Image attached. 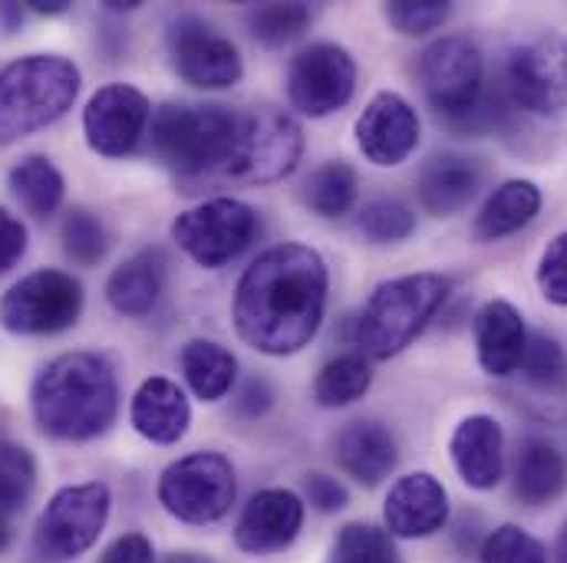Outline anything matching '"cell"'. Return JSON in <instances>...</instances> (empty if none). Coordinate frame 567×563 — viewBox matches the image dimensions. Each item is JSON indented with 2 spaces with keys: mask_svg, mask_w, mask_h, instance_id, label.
<instances>
[{
  "mask_svg": "<svg viewBox=\"0 0 567 563\" xmlns=\"http://www.w3.org/2000/svg\"><path fill=\"white\" fill-rule=\"evenodd\" d=\"M327 264L303 244H278L265 251L238 281L235 326L238 336L268 356L303 350L327 310Z\"/></svg>",
  "mask_w": 567,
  "mask_h": 563,
  "instance_id": "6da1fadb",
  "label": "cell"
},
{
  "mask_svg": "<svg viewBox=\"0 0 567 563\" xmlns=\"http://www.w3.org/2000/svg\"><path fill=\"white\" fill-rule=\"evenodd\" d=\"M120 409L113 366L96 353H66L43 366L33 383L37 425L63 441L103 435Z\"/></svg>",
  "mask_w": 567,
  "mask_h": 563,
  "instance_id": "7a4b0ae2",
  "label": "cell"
},
{
  "mask_svg": "<svg viewBox=\"0 0 567 563\" xmlns=\"http://www.w3.org/2000/svg\"><path fill=\"white\" fill-rule=\"evenodd\" d=\"M449 296V281L442 274H406L380 283L357 316L353 340L360 356L390 359L403 353L435 316Z\"/></svg>",
  "mask_w": 567,
  "mask_h": 563,
  "instance_id": "3957f363",
  "label": "cell"
},
{
  "mask_svg": "<svg viewBox=\"0 0 567 563\" xmlns=\"http://www.w3.org/2000/svg\"><path fill=\"white\" fill-rule=\"evenodd\" d=\"M80 93V70L63 56H23L0 70V145L23 139L66 110Z\"/></svg>",
  "mask_w": 567,
  "mask_h": 563,
  "instance_id": "277c9868",
  "label": "cell"
},
{
  "mask_svg": "<svg viewBox=\"0 0 567 563\" xmlns=\"http://www.w3.org/2000/svg\"><path fill=\"white\" fill-rule=\"evenodd\" d=\"M235 113L225 106H162L152 116V152L182 178L225 168L235 142Z\"/></svg>",
  "mask_w": 567,
  "mask_h": 563,
  "instance_id": "5b68a950",
  "label": "cell"
},
{
  "mask_svg": "<svg viewBox=\"0 0 567 563\" xmlns=\"http://www.w3.org/2000/svg\"><path fill=\"white\" fill-rule=\"evenodd\" d=\"M300 152H303L300 123L275 106H255L251 113L235 119V142L225 175L248 185L281 181L284 175L297 168Z\"/></svg>",
  "mask_w": 567,
  "mask_h": 563,
  "instance_id": "8992f818",
  "label": "cell"
},
{
  "mask_svg": "<svg viewBox=\"0 0 567 563\" xmlns=\"http://www.w3.org/2000/svg\"><path fill=\"white\" fill-rule=\"evenodd\" d=\"M235 468L218 451H195L168 465L158 478L162 508L185 524H215L235 504Z\"/></svg>",
  "mask_w": 567,
  "mask_h": 563,
  "instance_id": "52a82bcc",
  "label": "cell"
},
{
  "mask_svg": "<svg viewBox=\"0 0 567 563\" xmlns=\"http://www.w3.org/2000/svg\"><path fill=\"white\" fill-rule=\"evenodd\" d=\"M420 83L439 116L468 129V123L482 113L485 86V63L478 46L468 37L435 40L420 60Z\"/></svg>",
  "mask_w": 567,
  "mask_h": 563,
  "instance_id": "ba28073f",
  "label": "cell"
},
{
  "mask_svg": "<svg viewBox=\"0 0 567 563\" xmlns=\"http://www.w3.org/2000/svg\"><path fill=\"white\" fill-rule=\"evenodd\" d=\"M110 504H113L110 488L100 481L70 484L56 491L37 521V534H33L37 554L53 563L76 561L80 554H86L106 528Z\"/></svg>",
  "mask_w": 567,
  "mask_h": 563,
  "instance_id": "9c48e42d",
  "label": "cell"
},
{
  "mask_svg": "<svg viewBox=\"0 0 567 563\" xmlns=\"http://www.w3.org/2000/svg\"><path fill=\"white\" fill-rule=\"evenodd\" d=\"M258 211L238 198L205 201L172 221V238L202 268H225L251 248L258 234Z\"/></svg>",
  "mask_w": 567,
  "mask_h": 563,
  "instance_id": "30bf717a",
  "label": "cell"
},
{
  "mask_svg": "<svg viewBox=\"0 0 567 563\" xmlns=\"http://www.w3.org/2000/svg\"><path fill=\"white\" fill-rule=\"evenodd\" d=\"M83 313V286L63 271H37L17 281L0 300V326L20 336L70 330Z\"/></svg>",
  "mask_w": 567,
  "mask_h": 563,
  "instance_id": "8fae6325",
  "label": "cell"
},
{
  "mask_svg": "<svg viewBox=\"0 0 567 563\" xmlns=\"http://www.w3.org/2000/svg\"><path fill=\"white\" fill-rule=\"evenodd\" d=\"M505 86L518 110L535 116H558L567 110V40L542 33L512 50Z\"/></svg>",
  "mask_w": 567,
  "mask_h": 563,
  "instance_id": "7c38bea8",
  "label": "cell"
},
{
  "mask_svg": "<svg viewBox=\"0 0 567 563\" xmlns=\"http://www.w3.org/2000/svg\"><path fill=\"white\" fill-rule=\"evenodd\" d=\"M357 90V63L337 43H313L290 60L287 100L303 116H330L350 103Z\"/></svg>",
  "mask_w": 567,
  "mask_h": 563,
  "instance_id": "4fadbf2b",
  "label": "cell"
},
{
  "mask_svg": "<svg viewBox=\"0 0 567 563\" xmlns=\"http://www.w3.org/2000/svg\"><path fill=\"white\" fill-rule=\"evenodd\" d=\"M172 66L175 73L198 90H225L235 86L245 73L238 46L215 33L202 20H182L172 30Z\"/></svg>",
  "mask_w": 567,
  "mask_h": 563,
  "instance_id": "5bb4252c",
  "label": "cell"
},
{
  "mask_svg": "<svg viewBox=\"0 0 567 563\" xmlns=\"http://www.w3.org/2000/svg\"><path fill=\"white\" fill-rule=\"evenodd\" d=\"M148 126V100L136 86L113 83L93 93L83 113V133L93 152L106 158H120L140 145Z\"/></svg>",
  "mask_w": 567,
  "mask_h": 563,
  "instance_id": "9a60e30c",
  "label": "cell"
},
{
  "mask_svg": "<svg viewBox=\"0 0 567 563\" xmlns=\"http://www.w3.org/2000/svg\"><path fill=\"white\" fill-rule=\"evenodd\" d=\"M357 145L373 165H400L420 145V116L400 93H380L357 119Z\"/></svg>",
  "mask_w": 567,
  "mask_h": 563,
  "instance_id": "2e32d148",
  "label": "cell"
},
{
  "mask_svg": "<svg viewBox=\"0 0 567 563\" xmlns=\"http://www.w3.org/2000/svg\"><path fill=\"white\" fill-rule=\"evenodd\" d=\"M300 528H303V501L293 491L268 488L245 504L235 528V544L255 557L278 554L293 544Z\"/></svg>",
  "mask_w": 567,
  "mask_h": 563,
  "instance_id": "e0dca14e",
  "label": "cell"
},
{
  "mask_svg": "<svg viewBox=\"0 0 567 563\" xmlns=\"http://www.w3.org/2000/svg\"><path fill=\"white\" fill-rule=\"evenodd\" d=\"M383 518L390 538H432L449 521V494L429 471L406 475L390 488Z\"/></svg>",
  "mask_w": 567,
  "mask_h": 563,
  "instance_id": "ac0fdd59",
  "label": "cell"
},
{
  "mask_svg": "<svg viewBox=\"0 0 567 563\" xmlns=\"http://www.w3.org/2000/svg\"><path fill=\"white\" fill-rule=\"evenodd\" d=\"M455 471L468 488L488 491L502 481L505 471V435L492 416H468L455 425L449 441Z\"/></svg>",
  "mask_w": 567,
  "mask_h": 563,
  "instance_id": "d6986e66",
  "label": "cell"
},
{
  "mask_svg": "<svg viewBox=\"0 0 567 563\" xmlns=\"http://www.w3.org/2000/svg\"><path fill=\"white\" fill-rule=\"evenodd\" d=\"M528 346V330L522 313L508 300H492L475 316V353L488 376H512L522 366Z\"/></svg>",
  "mask_w": 567,
  "mask_h": 563,
  "instance_id": "ffe728a7",
  "label": "cell"
},
{
  "mask_svg": "<svg viewBox=\"0 0 567 563\" xmlns=\"http://www.w3.org/2000/svg\"><path fill=\"white\" fill-rule=\"evenodd\" d=\"M482 188V168L465 155H435L420 175V201L429 215L449 218L468 208V201Z\"/></svg>",
  "mask_w": 567,
  "mask_h": 563,
  "instance_id": "44dd1931",
  "label": "cell"
},
{
  "mask_svg": "<svg viewBox=\"0 0 567 563\" xmlns=\"http://www.w3.org/2000/svg\"><path fill=\"white\" fill-rule=\"evenodd\" d=\"M188 423H192V409H188V399L178 389V383H172L165 376H152L136 389L133 425L142 438H148L155 445H172L188 431Z\"/></svg>",
  "mask_w": 567,
  "mask_h": 563,
  "instance_id": "7402d4cb",
  "label": "cell"
},
{
  "mask_svg": "<svg viewBox=\"0 0 567 563\" xmlns=\"http://www.w3.org/2000/svg\"><path fill=\"white\" fill-rule=\"evenodd\" d=\"M396 441L380 423H350L337 435L340 468L367 488H377L396 468Z\"/></svg>",
  "mask_w": 567,
  "mask_h": 563,
  "instance_id": "603a6c76",
  "label": "cell"
},
{
  "mask_svg": "<svg viewBox=\"0 0 567 563\" xmlns=\"http://www.w3.org/2000/svg\"><path fill=\"white\" fill-rule=\"evenodd\" d=\"M538 211H542V188L535 181L512 178V181L498 185L488 195V201L482 205V211L475 218V234L482 241L508 238V234L522 231L525 225H532Z\"/></svg>",
  "mask_w": 567,
  "mask_h": 563,
  "instance_id": "cb8c5ba5",
  "label": "cell"
},
{
  "mask_svg": "<svg viewBox=\"0 0 567 563\" xmlns=\"http://www.w3.org/2000/svg\"><path fill=\"white\" fill-rule=\"evenodd\" d=\"M165 286V258L162 251H140L130 261H123L106 283V296L113 310L126 316L148 313Z\"/></svg>",
  "mask_w": 567,
  "mask_h": 563,
  "instance_id": "d4e9b609",
  "label": "cell"
},
{
  "mask_svg": "<svg viewBox=\"0 0 567 563\" xmlns=\"http://www.w3.org/2000/svg\"><path fill=\"white\" fill-rule=\"evenodd\" d=\"M565 455L545 438H528L522 455H518V468H515V494H518V501L528 504V508H542V504L555 501L565 491Z\"/></svg>",
  "mask_w": 567,
  "mask_h": 563,
  "instance_id": "484cf974",
  "label": "cell"
},
{
  "mask_svg": "<svg viewBox=\"0 0 567 563\" xmlns=\"http://www.w3.org/2000/svg\"><path fill=\"white\" fill-rule=\"evenodd\" d=\"M182 373L185 383L192 386V393L205 403H218L228 396V389L235 386V373L238 363L235 356L212 340H192L182 350Z\"/></svg>",
  "mask_w": 567,
  "mask_h": 563,
  "instance_id": "4316f807",
  "label": "cell"
},
{
  "mask_svg": "<svg viewBox=\"0 0 567 563\" xmlns=\"http://www.w3.org/2000/svg\"><path fill=\"white\" fill-rule=\"evenodd\" d=\"M10 188L30 215L47 218L60 208L66 185H63V175L56 171V165L50 158L27 155L10 168Z\"/></svg>",
  "mask_w": 567,
  "mask_h": 563,
  "instance_id": "83f0119b",
  "label": "cell"
},
{
  "mask_svg": "<svg viewBox=\"0 0 567 563\" xmlns=\"http://www.w3.org/2000/svg\"><path fill=\"white\" fill-rule=\"evenodd\" d=\"M370 383H373L370 359L360 356V353H347V356L330 359L320 369V376L313 383V399L323 409H340V406H350V403L363 399Z\"/></svg>",
  "mask_w": 567,
  "mask_h": 563,
  "instance_id": "f1b7e54d",
  "label": "cell"
},
{
  "mask_svg": "<svg viewBox=\"0 0 567 563\" xmlns=\"http://www.w3.org/2000/svg\"><path fill=\"white\" fill-rule=\"evenodd\" d=\"M357 188H360L357 171L347 161H327L307 178L303 201L320 218H343L357 205Z\"/></svg>",
  "mask_w": 567,
  "mask_h": 563,
  "instance_id": "f546056e",
  "label": "cell"
},
{
  "mask_svg": "<svg viewBox=\"0 0 567 563\" xmlns=\"http://www.w3.org/2000/svg\"><path fill=\"white\" fill-rule=\"evenodd\" d=\"M330 563H403L393 538L373 524H347L333 544Z\"/></svg>",
  "mask_w": 567,
  "mask_h": 563,
  "instance_id": "4dcf8cb0",
  "label": "cell"
},
{
  "mask_svg": "<svg viewBox=\"0 0 567 563\" xmlns=\"http://www.w3.org/2000/svg\"><path fill=\"white\" fill-rule=\"evenodd\" d=\"M357 228L373 244H396V241H406L416 231V215L403 201L380 198V201L363 205V211L357 218Z\"/></svg>",
  "mask_w": 567,
  "mask_h": 563,
  "instance_id": "1f68e13d",
  "label": "cell"
},
{
  "mask_svg": "<svg viewBox=\"0 0 567 563\" xmlns=\"http://www.w3.org/2000/svg\"><path fill=\"white\" fill-rule=\"evenodd\" d=\"M310 23V7L307 3H261L248 13V27L251 37L268 43V46H281L297 40Z\"/></svg>",
  "mask_w": 567,
  "mask_h": 563,
  "instance_id": "d6a6232c",
  "label": "cell"
},
{
  "mask_svg": "<svg viewBox=\"0 0 567 563\" xmlns=\"http://www.w3.org/2000/svg\"><path fill=\"white\" fill-rule=\"evenodd\" d=\"M518 369L538 389L551 393V389H565L567 386L565 350L545 333H528V346H525V356H522Z\"/></svg>",
  "mask_w": 567,
  "mask_h": 563,
  "instance_id": "836d02e7",
  "label": "cell"
},
{
  "mask_svg": "<svg viewBox=\"0 0 567 563\" xmlns=\"http://www.w3.org/2000/svg\"><path fill=\"white\" fill-rule=\"evenodd\" d=\"M63 251L80 268L100 264L106 258V231H103V225L83 208L70 211L66 221H63Z\"/></svg>",
  "mask_w": 567,
  "mask_h": 563,
  "instance_id": "e575fe53",
  "label": "cell"
},
{
  "mask_svg": "<svg viewBox=\"0 0 567 563\" xmlns=\"http://www.w3.org/2000/svg\"><path fill=\"white\" fill-rule=\"evenodd\" d=\"M482 563H548V551L518 524H502L485 538Z\"/></svg>",
  "mask_w": 567,
  "mask_h": 563,
  "instance_id": "d590c367",
  "label": "cell"
},
{
  "mask_svg": "<svg viewBox=\"0 0 567 563\" xmlns=\"http://www.w3.org/2000/svg\"><path fill=\"white\" fill-rule=\"evenodd\" d=\"M33 481H37V465L30 451L20 445H0V501L20 511L33 494Z\"/></svg>",
  "mask_w": 567,
  "mask_h": 563,
  "instance_id": "8d00e7d4",
  "label": "cell"
},
{
  "mask_svg": "<svg viewBox=\"0 0 567 563\" xmlns=\"http://www.w3.org/2000/svg\"><path fill=\"white\" fill-rule=\"evenodd\" d=\"M452 13V3L445 0H393L386 3V20L406 33V37H425L439 30Z\"/></svg>",
  "mask_w": 567,
  "mask_h": 563,
  "instance_id": "74e56055",
  "label": "cell"
},
{
  "mask_svg": "<svg viewBox=\"0 0 567 563\" xmlns=\"http://www.w3.org/2000/svg\"><path fill=\"white\" fill-rule=\"evenodd\" d=\"M538 286L545 300L567 306V231L545 248L538 264Z\"/></svg>",
  "mask_w": 567,
  "mask_h": 563,
  "instance_id": "f35d334b",
  "label": "cell"
},
{
  "mask_svg": "<svg viewBox=\"0 0 567 563\" xmlns=\"http://www.w3.org/2000/svg\"><path fill=\"white\" fill-rule=\"evenodd\" d=\"M303 488H307V498H310V504H313L317 511H323V514H333V511L347 508V501H350L347 488H343L337 478H330V475H320V471H317V475H307Z\"/></svg>",
  "mask_w": 567,
  "mask_h": 563,
  "instance_id": "ab89813d",
  "label": "cell"
},
{
  "mask_svg": "<svg viewBox=\"0 0 567 563\" xmlns=\"http://www.w3.org/2000/svg\"><path fill=\"white\" fill-rule=\"evenodd\" d=\"M27 251V228L7 211L0 208V274H7Z\"/></svg>",
  "mask_w": 567,
  "mask_h": 563,
  "instance_id": "60d3db41",
  "label": "cell"
},
{
  "mask_svg": "<svg viewBox=\"0 0 567 563\" xmlns=\"http://www.w3.org/2000/svg\"><path fill=\"white\" fill-rule=\"evenodd\" d=\"M152 544H148V538H142V534H123L120 541H113L106 551H103V557L100 563H152Z\"/></svg>",
  "mask_w": 567,
  "mask_h": 563,
  "instance_id": "b9f144b4",
  "label": "cell"
},
{
  "mask_svg": "<svg viewBox=\"0 0 567 563\" xmlns=\"http://www.w3.org/2000/svg\"><path fill=\"white\" fill-rule=\"evenodd\" d=\"M235 406H238V413H241V416H248V419L265 416V413L271 409V389H268V383H261V379H248V383L241 386V393H238Z\"/></svg>",
  "mask_w": 567,
  "mask_h": 563,
  "instance_id": "7bdbcfd3",
  "label": "cell"
},
{
  "mask_svg": "<svg viewBox=\"0 0 567 563\" xmlns=\"http://www.w3.org/2000/svg\"><path fill=\"white\" fill-rule=\"evenodd\" d=\"M13 508H7L3 501H0V551L10 544V534H13Z\"/></svg>",
  "mask_w": 567,
  "mask_h": 563,
  "instance_id": "ee69618b",
  "label": "cell"
},
{
  "mask_svg": "<svg viewBox=\"0 0 567 563\" xmlns=\"http://www.w3.org/2000/svg\"><path fill=\"white\" fill-rule=\"evenodd\" d=\"M70 7V0H30V10L37 13H63Z\"/></svg>",
  "mask_w": 567,
  "mask_h": 563,
  "instance_id": "f6af8a7d",
  "label": "cell"
},
{
  "mask_svg": "<svg viewBox=\"0 0 567 563\" xmlns=\"http://www.w3.org/2000/svg\"><path fill=\"white\" fill-rule=\"evenodd\" d=\"M555 563H567V524L561 538H558V548H555Z\"/></svg>",
  "mask_w": 567,
  "mask_h": 563,
  "instance_id": "bcb514c9",
  "label": "cell"
}]
</instances>
